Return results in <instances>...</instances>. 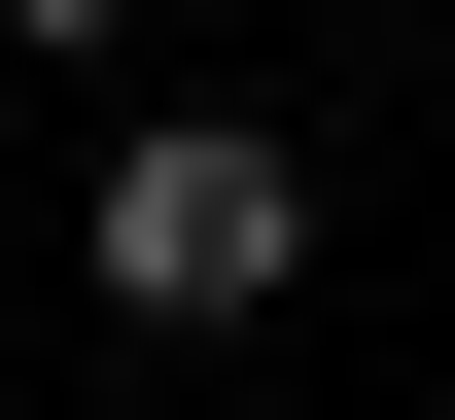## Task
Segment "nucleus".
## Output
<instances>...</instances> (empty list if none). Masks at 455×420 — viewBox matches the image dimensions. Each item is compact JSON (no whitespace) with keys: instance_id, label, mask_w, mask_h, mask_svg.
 Masks as SVG:
<instances>
[{"instance_id":"nucleus-1","label":"nucleus","mask_w":455,"mask_h":420,"mask_svg":"<svg viewBox=\"0 0 455 420\" xmlns=\"http://www.w3.org/2000/svg\"><path fill=\"white\" fill-rule=\"evenodd\" d=\"M70 281H106L140 351H211V315H281V281H315V140H281V106H140L106 176H70Z\"/></svg>"},{"instance_id":"nucleus-2","label":"nucleus","mask_w":455,"mask_h":420,"mask_svg":"<svg viewBox=\"0 0 455 420\" xmlns=\"http://www.w3.org/2000/svg\"><path fill=\"white\" fill-rule=\"evenodd\" d=\"M0 36H36V70H70V36H140V0H0Z\"/></svg>"}]
</instances>
